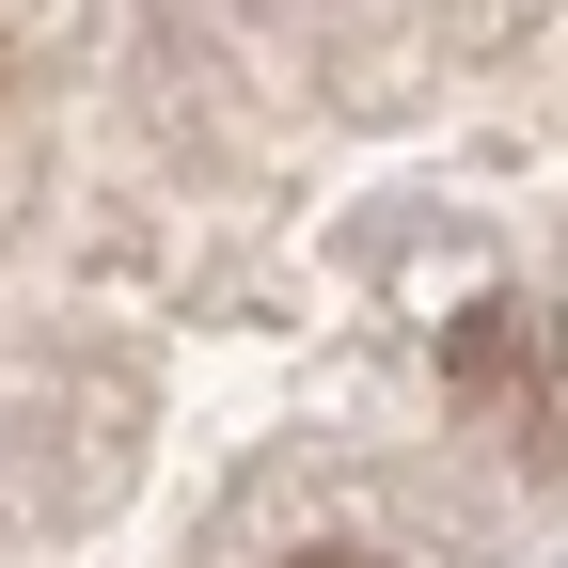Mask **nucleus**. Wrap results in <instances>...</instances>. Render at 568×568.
Wrapping results in <instances>:
<instances>
[{"mask_svg": "<svg viewBox=\"0 0 568 568\" xmlns=\"http://www.w3.org/2000/svg\"><path fill=\"white\" fill-rule=\"evenodd\" d=\"M284 568H379V552H347V537H301V552H284Z\"/></svg>", "mask_w": 568, "mask_h": 568, "instance_id": "obj_1", "label": "nucleus"}]
</instances>
